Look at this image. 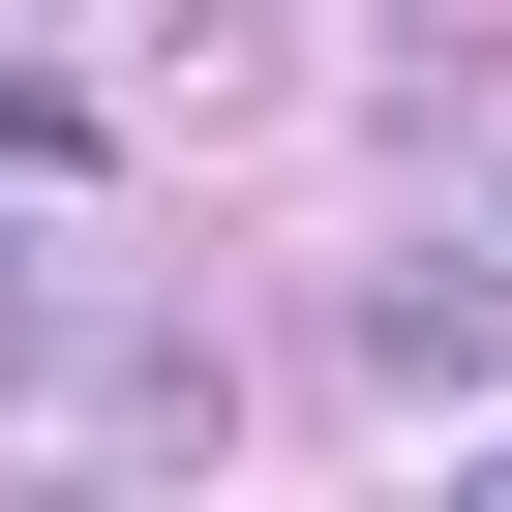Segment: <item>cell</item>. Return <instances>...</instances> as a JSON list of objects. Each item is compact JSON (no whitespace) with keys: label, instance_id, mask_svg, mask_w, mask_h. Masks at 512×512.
Here are the masks:
<instances>
[{"label":"cell","instance_id":"1","mask_svg":"<svg viewBox=\"0 0 512 512\" xmlns=\"http://www.w3.org/2000/svg\"><path fill=\"white\" fill-rule=\"evenodd\" d=\"M0 392H61L121 482H211V452H241V362H211L181 302H91L61 241H0Z\"/></svg>","mask_w":512,"mask_h":512},{"label":"cell","instance_id":"2","mask_svg":"<svg viewBox=\"0 0 512 512\" xmlns=\"http://www.w3.org/2000/svg\"><path fill=\"white\" fill-rule=\"evenodd\" d=\"M302 362H332V392H512V241L452 211V241H392V272H332Z\"/></svg>","mask_w":512,"mask_h":512},{"label":"cell","instance_id":"3","mask_svg":"<svg viewBox=\"0 0 512 512\" xmlns=\"http://www.w3.org/2000/svg\"><path fill=\"white\" fill-rule=\"evenodd\" d=\"M91 151H121V91H91V61H0V211H31V181H91Z\"/></svg>","mask_w":512,"mask_h":512},{"label":"cell","instance_id":"4","mask_svg":"<svg viewBox=\"0 0 512 512\" xmlns=\"http://www.w3.org/2000/svg\"><path fill=\"white\" fill-rule=\"evenodd\" d=\"M482 241H512V151H482Z\"/></svg>","mask_w":512,"mask_h":512}]
</instances>
